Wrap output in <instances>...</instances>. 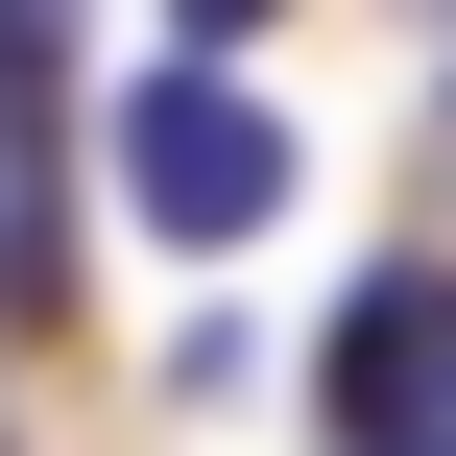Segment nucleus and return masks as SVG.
Returning a JSON list of instances; mask_svg holds the SVG:
<instances>
[{
    "mask_svg": "<svg viewBox=\"0 0 456 456\" xmlns=\"http://www.w3.org/2000/svg\"><path fill=\"white\" fill-rule=\"evenodd\" d=\"M96 168H120V216H144V240H192V265L289 216V120H265V96L216 72V48H168V72H120V120H96Z\"/></svg>",
    "mask_w": 456,
    "mask_h": 456,
    "instance_id": "f257e3e1",
    "label": "nucleus"
},
{
    "mask_svg": "<svg viewBox=\"0 0 456 456\" xmlns=\"http://www.w3.org/2000/svg\"><path fill=\"white\" fill-rule=\"evenodd\" d=\"M0 456H24V433H0Z\"/></svg>",
    "mask_w": 456,
    "mask_h": 456,
    "instance_id": "20e7f679",
    "label": "nucleus"
},
{
    "mask_svg": "<svg viewBox=\"0 0 456 456\" xmlns=\"http://www.w3.org/2000/svg\"><path fill=\"white\" fill-rule=\"evenodd\" d=\"M313 433L337 456H456V265H361V289H337Z\"/></svg>",
    "mask_w": 456,
    "mask_h": 456,
    "instance_id": "f03ea898",
    "label": "nucleus"
},
{
    "mask_svg": "<svg viewBox=\"0 0 456 456\" xmlns=\"http://www.w3.org/2000/svg\"><path fill=\"white\" fill-rule=\"evenodd\" d=\"M168 24H192V48H240V24H289V0H168Z\"/></svg>",
    "mask_w": 456,
    "mask_h": 456,
    "instance_id": "7ed1b4c3",
    "label": "nucleus"
}]
</instances>
